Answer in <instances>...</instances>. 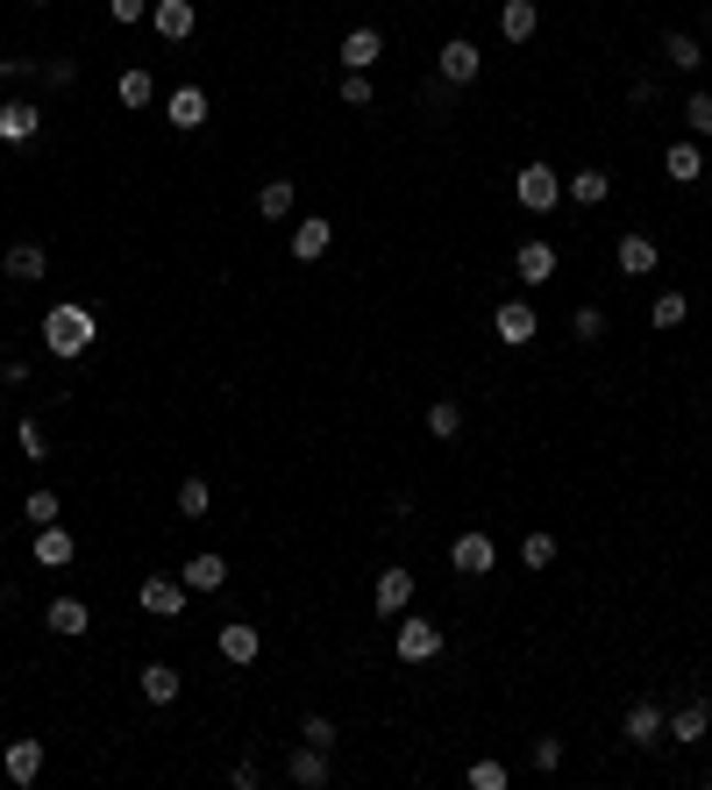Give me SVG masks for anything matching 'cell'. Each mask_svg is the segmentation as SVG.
Returning <instances> with one entry per match:
<instances>
[{
  "instance_id": "6da1fadb",
  "label": "cell",
  "mask_w": 712,
  "mask_h": 790,
  "mask_svg": "<svg viewBox=\"0 0 712 790\" xmlns=\"http://www.w3.org/2000/svg\"><path fill=\"white\" fill-rule=\"evenodd\" d=\"M43 349L65 356V363H79L86 349H94V314H86V307H51V314H43Z\"/></svg>"
},
{
  "instance_id": "7a4b0ae2",
  "label": "cell",
  "mask_w": 712,
  "mask_h": 790,
  "mask_svg": "<svg viewBox=\"0 0 712 790\" xmlns=\"http://www.w3.org/2000/svg\"><path fill=\"white\" fill-rule=\"evenodd\" d=\"M513 200H521L527 215H556V207H563V178H556L549 164H527V172H513Z\"/></svg>"
},
{
  "instance_id": "3957f363",
  "label": "cell",
  "mask_w": 712,
  "mask_h": 790,
  "mask_svg": "<svg viewBox=\"0 0 712 790\" xmlns=\"http://www.w3.org/2000/svg\"><path fill=\"white\" fill-rule=\"evenodd\" d=\"M392 648H399V662H435V656H442V627H428V619L399 613V627H392Z\"/></svg>"
},
{
  "instance_id": "277c9868",
  "label": "cell",
  "mask_w": 712,
  "mask_h": 790,
  "mask_svg": "<svg viewBox=\"0 0 712 790\" xmlns=\"http://www.w3.org/2000/svg\"><path fill=\"white\" fill-rule=\"evenodd\" d=\"M478 72H484V57H478V43H471V36H449L442 51H435V79H449V86H478Z\"/></svg>"
},
{
  "instance_id": "5b68a950",
  "label": "cell",
  "mask_w": 712,
  "mask_h": 790,
  "mask_svg": "<svg viewBox=\"0 0 712 790\" xmlns=\"http://www.w3.org/2000/svg\"><path fill=\"white\" fill-rule=\"evenodd\" d=\"M613 264L627 271V278H648V271L662 264V242H656V235H642V228H627V235L613 242Z\"/></svg>"
},
{
  "instance_id": "8992f818",
  "label": "cell",
  "mask_w": 712,
  "mask_h": 790,
  "mask_svg": "<svg viewBox=\"0 0 712 790\" xmlns=\"http://www.w3.org/2000/svg\"><path fill=\"white\" fill-rule=\"evenodd\" d=\"M150 29H157L164 43H186L193 29H200V8H193V0H150Z\"/></svg>"
},
{
  "instance_id": "52a82bcc",
  "label": "cell",
  "mask_w": 712,
  "mask_h": 790,
  "mask_svg": "<svg viewBox=\"0 0 712 790\" xmlns=\"http://www.w3.org/2000/svg\"><path fill=\"white\" fill-rule=\"evenodd\" d=\"M492 328H499V342H506V349H527V342L541 336V321H535V307H527V299H506V307L492 314Z\"/></svg>"
},
{
  "instance_id": "ba28073f",
  "label": "cell",
  "mask_w": 712,
  "mask_h": 790,
  "mask_svg": "<svg viewBox=\"0 0 712 790\" xmlns=\"http://www.w3.org/2000/svg\"><path fill=\"white\" fill-rule=\"evenodd\" d=\"M143 613L150 619H178L186 613V577H143Z\"/></svg>"
},
{
  "instance_id": "9c48e42d",
  "label": "cell",
  "mask_w": 712,
  "mask_h": 790,
  "mask_svg": "<svg viewBox=\"0 0 712 790\" xmlns=\"http://www.w3.org/2000/svg\"><path fill=\"white\" fill-rule=\"evenodd\" d=\"M449 563H457L463 577H484V570H492V563H499V549H492V535H478V527H471V535H457V541H449Z\"/></svg>"
},
{
  "instance_id": "30bf717a",
  "label": "cell",
  "mask_w": 712,
  "mask_h": 790,
  "mask_svg": "<svg viewBox=\"0 0 712 790\" xmlns=\"http://www.w3.org/2000/svg\"><path fill=\"white\" fill-rule=\"evenodd\" d=\"M377 57H385V29H350V36H342V72H371Z\"/></svg>"
},
{
  "instance_id": "8fae6325",
  "label": "cell",
  "mask_w": 712,
  "mask_h": 790,
  "mask_svg": "<svg viewBox=\"0 0 712 790\" xmlns=\"http://www.w3.org/2000/svg\"><path fill=\"white\" fill-rule=\"evenodd\" d=\"M0 769H8V783H14V790H29V783L43 777V740H8Z\"/></svg>"
},
{
  "instance_id": "7c38bea8",
  "label": "cell",
  "mask_w": 712,
  "mask_h": 790,
  "mask_svg": "<svg viewBox=\"0 0 712 790\" xmlns=\"http://www.w3.org/2000/svg\"><path fill=\"white\" fill-rule=\"evenodd\" d=\"M705 726H712L705 698H684L677 712H662V734H670V740H705Z\"/></svg>"
},
{
  "instance_id": "4fadbf2b",
  "label": "cell",
  "mask_w": 712,
  "mask_h": 790,
  "mask_svg": "<svg viewBox=\"0 0 712 790\" xmlns=\"http://www.w3.org/2000/svg\"><path fill=\"white\" fill-rule=\"evenodd\" d=\"M371 599H377V613H385V619H399L406 605H414V570H377Z\"/></svg>"
},
{
  "instance_id": "5bb4252c",
  "label": "cell",
  "mask_w": 712,
  "mask_h": 790,
  "mask_svg": "<svg viewBox=\"0 0 712 790\" xmlns=\"http://www.w3.org/2000/svg\"><path fill=\"white\" fill-rule=\"evenodd\" d=\"M135 691H143L150 705H178V691H186V677H178L172 662H143V677H135Z\"/></svg>"
},
{
  "instance_id": "9a60e30c",
  "label": "cell",
  "mask_w": 712,
  "mask_h": 790,
  "mask_svg": "<svg viewBox=\"0 0 712 790\" xmlns=\"http://www.w3.org/2000/svg\"><path fill=\"white\" fill-rule=\"evenodd\" d=\"M513 271H521L527 285H549L556 278V242H541V235L521 242V250H513Z\"/></svg>"
},
{
  "instance_id": "2e32d148",
  "label": "cell",
  "mask_w": 712,
  "mask_h": 790,
  "mask_svg": "<svg viewBox=\"0 0 712 790\" xmlns=\"http://www.w3.org/2000/svg\"><path fill=\"white\" fill-rule=\"evenodd\" d=\"M164 121H172V129H207V94H200V86H178V94L172 100H164Z\"/></svg>"
},
{
  "instance_id": "e0dca14e",
  "label": "cell",
  "mask_w": 712,
  "mask_h": 790,
  "mask_svg": "<svg viewBox=\"0 0 712 790\" xmlns=\"http://www.w3.org/2000/svg\"><path fill=\"white\" fill-rule=\"evenodd\" d=\"M72 549H79V541H72V527H65V520L36 527V563H43V570H65V563H72Z\"/></svg>"
},
{
  "instance_id": "ac0fdd59",
  "label": "cell",
  "mask_w": 712,
  "mask_h": 790,
  "mask_svg": "<svg viewBox=\"0 0 712 790\" xmlns=\"http://www.w3.org/2000/svg\"><path fill=\"white\" fill-rule=\"evenodd\" d=\"M36 129H43V108H29V100L0 108V143H36Z\"/></svg>"
},
{
  "instance_id": "d6986e66",
  "label": "cell",
  "mask_w": 712,
  "mask_h": 790,
  "mask_svg": "<svg viewBox=\"0 0 712 790\" xmlns=\"http://www.w3.org/2000/svg\"><path fill=\"white\" fill-rule=\"evenodd\" d=\"M620 734H627L634 748H656V740H662V705H648V698H642V705H627Z\"/></svg>"
},
{
  "instance_id": "ffe728a7",
  "label": "cell",
  "mask_w": 712,
  "mask_h": 790,
  "mask_svg": "<svg viewBox=\"0 0 712 790\" xmlns=\"http://www.w3.org/2000/svg\"><path fill=\"white\" fill-rule=\"evenodd\" d=\"M328 242H336V221H321V215H307V221L293 228V256H299V264L328 256Z\"/></svg>"
},
{
  "instance_id": "44dd1931",
  "label": "cell",
  "mask_w": 712,
  "mask_h": 790,
  "mask_svg": "<svg viewBox=\"0 0 712 790\" xmlns=\"http://www.w3.org/2000/svg\"><path fill=\"white\" fill-rule=\"evenodd\" d=\"M563 200L605 207V200H613V172H570V178H563Z\"/></svg>"
},
{
  "instance_id": "7402d4cb",
  "label": "cell",
  "mask_w": 712,
  "mask_h": 790,
  "mask_svg": "<svg viewBox=\"0 0 712 790\" xmlns=\"http://www.w3.org/2000/svg\"><path fill=\"white\" fill-rule=\"evenodd\" d=\"M221 584H229V556H215V549L186 556V591H221Z\"/></svg>"
},
{
  "instance_id": "603a6c76",
  "label": "cell",
  "mask_w": 712,
  "mask_h": 790,
  "mask_svg": "<svg viewBox=\"0 0 712 790\" xmlns=\"http://www.w3.org/2000/svg\"><path fill=\"white\" fill-rule=\"evenodd\" d=\"M215 648H221L229 662H256V656H264V634H256V627H242V619H229V627L215 634Z\"/></svg>"
},
{
  "instance_id": "cb8c5ba5",
  "label": "cell",
  "mask_w": 712,
  "mask_h": 790,
  "mask_svg": "<svg viewBox=\"0 0 712 790\" xmlns=\"http://www.w3.org/2000/svg\"><path fill=\"white\" fill-rule=\"evenodd\" d=\"M285 777H293L299 790H321L328 783V748H307V740H299L293 762H285Z\"/></svg>"
},
{
  "instance_id": "d4e9b609",
  "label": "cell",
  "mask_w": 712,
  "mask_h": 790,
  "mask_svg": "<svg viewBox=\"0 0 712 790\" xmlns=\"http://www.w3.org/2000/svg\"><path fill=\"white\" fill-rule=\"evenodd\" d=\"M535 29H541V8H535V0H506V8H499V36H506V43H527Z\"/></svg>"
},
{
  "instance_id": "484cf974",
  "label": "cell",
  "mask_w": 712,
  "mask_h": 790,
  "mask_svg": "<svg viewBox=\"0 0 712 790\" xmlns=\"http://www.w3.org/2000/svg\"><path fill=\"white\" fill-rule=\"evenodd\" d=\"M662 178H677V186H699V178H705L699 143H670V150H662Z\"/></svg>"
},
{
  "instance_id": "4316f807",
  "label": "cell",
  "mask_w": 712,
  "mask_h": 790,
  "mask_svg": "<svg viewBox=\"0 0 712 790\" xmlns=\"http://www.w3.org/2000/svg\"><path fill=\"white\" fill-rule=\"evenodd\" d=\"M43 627H51V634H72V641H79V634L94 627V613H86L79 599H51V605H43Z\"/></svg>"
},
{
  "instance_id": "83f0119b",
  "label": "cell",
  "mask_w": 712,
  "mask_h": 790,
  "mask_svg": "<svg viewBox=\"0 0 712 790\" xmlns=\"http://www.w3.org/2000/svg\"><path fill=\"white\" fill-rule=\"evenodd\" d=\"M43 271H51V256H43V242H14V250H8V278H14V285H36Z\"/></svg>"
},
{
  "instance_id": "f1b7e54d",
  "label": "cell",
  "mask_w": 712,
  "mask_h": 790,
  "mask_svg": "<svg viewBox=\"0 0 712 790\" xmlns=\"http://www.w3.org/2000/svg\"><path fill=\"white\" fill-rule=\"evenodd\" d=\"M114 100H121V108H150V100H157V79H150V72L143 65H129V72H121V79H114Z\"/></svg>"
},
{
  "instance_id": "f546056e",
  "label": "cell",
  "mask_w": 712,
  "mask_h": 790,
  "mask_svg": "<svg viewBox=\"0 0 712 790\" xmlns=\"http://www.w3.org/2000/svg\"><path fill=\"white\" fill-rule=\"evenodd\" d=\"M293 207H299L293 178H271V186L256 193V215H264V221H293Z\"/></svg>"
},
{
  "instance_id": "4dcf8cb0",
  "label": "cell",
  "mask_w": 712,
  "mask_h": 790,
  "mask_svg": "<svg viewBox=\"0 0 712 790\" xmlns=\"http://www.w3.org/2000/svg\"><path fill=\"white\" fill-rule=\"evenodd\" d=\"M699 36H684V29H670V36H662V65L670 72H699Z\"/></svg>"
},
{
  "instance_id": "1f68e13d",
  "label": "cell",
  "mask_w": 712,
  "mask_h": 790,
  "mask_svg": "<svg viewBox=\"0 0 712 790\" xmlns=\"http://www.w3.org/2000/svg\"><path fill=\"white\" fill-rule=\"evenodd\" d=\"M428 435H435V442H457V435H463V399H435L428 406Z\"/></svg>"
},
{
  "instance_id": "d6a6232c",
  "label": "cell",
  "mask_w": 712,
  "mask_h": 790,
  "mask_svg": "<svg viewBox=\"0 0 712 790\" xmlns=\"http://www.w3.org/2000/svg\"><path fill=\"white\" fill-rule=\"evenodd\" d=\"M57 513H65V506H57V492H51V484H36V492L22 498V520H29V527H51Z\"/></svg>"
},
{
  "instance_id": "836d02e7",
  "label": "cell",
  "mask_w": 712,
  "mask_h": 790,
  "mask_svg": "<svg viewBox=\"0 0 712 790\" xmlns=\"http://www.w3.org/2000/svg\"><path fill=\"white\" fill-rule=\"evenodd\" d=\"M684 314H691V299H684V293H662L656 307H648V321H656L662 336H670V328H684Z\"/></svg>"
},
{
  "instance_id": "e575fe53",
  "label": "cell",
  "mask_w": 712,
  "mask_h": 790,
  "mask_svg": "<svg viewBox=\"0 0 712 790\" xmlns=\"http://www.w3.org/2000/svg\"><path fill=\"white\" fill-rule=\"evenodd\" d=\"M207 506H215L207 478H186V484H178V513H186V520H207Z\"/></svg>"
},
{
  "instance_id": "d590c367",
  "label": "cell",
  "mask_w": 712,
  "mask_h": 790,
  "mask_svg": "<svg viewBox=\"0 0 712 790\" xmlns=\"http://www.w3.org/2000/svg\"><path fill=\"white\" fill-rule=\"evenodd\" d=\"M521 563H527V570H549V563H556V535H527V541H521Z\"/></svg>"
},
{
  "instance_id": "8d00e7d4",
  "label": "cell",
  "mask_w": 712,
  "mask_h": 790,
  "mask_svg": "<svg viewBox=\"0 0 712 790\" xmlns=\"http://www.w3.org/2000/svg\"><path fill=\"white\" fill-rule=\"evenodd\" d=\"M299 740H307V748H336V720H328V712H307Z\"/></svg>"
},
{
  "instance_id": "74e56055",
  "label": "cell",
  "mask_w": 712,
  "mask_h": 790,
  "mask_svg": "<svg viewBox=\"0 0 712 790\" xmlns=\"http://www.w3.org/2000/svg\"><path fill=\"white\" fill-rule=\"evenodd\" d=\"M471 790H506V762H492V755L471 762Z\"/></svg>"
},
{
  "instance_id": "f35d334b",
  "label": "cell",
  "mask_w": 712,
  "mask_h": 790,
  "mask_svg": "<svg viewBox=\"0 0 712 790\" xmlns=\"http://www.w3.org/2000/svg\"><path fill=\"white\" fill-rule=\"evenodd\" d=\"M342 100H350V108H371V72H342Z\"/></svg>"
},
{
  "instance_id": "ab89813d",
  "label": "cell",
  "mask_w": 712,
  "mask_h": 790,
  "mask_svg": "<svg viewBox=\"0 0 712 790\" xmlns=\"http://www.w3.org/2000/svg\"><path fill=\"white\" fill-rule=\"evenodd\" d=\"M108 22H121V29L150 22V0H108Z\"/></svg>"
},
{
  "instance_id": "60d3db41",
  "label": "cell",
  "mask_w": 712,
  "mask_h": 790,
  "mask_svg": "<svg viewBox=\"0 0 712 790\" xmlns=\"http://www.w3.org/2000/svg\"><path fill=\"white\" fill-rule=\"evenodd\" d=\"M684 121H691V135H712V94H691L684 100Z\"/></svg>"
},
{
  "instance_id": "b9f144b4",
  "label": "cell",
  "mask_w": 712,
  "mask_h": 790,
  "mask_svg": "<svg viewBox=\"0 0 712 790\" xmlns=\"http://www.w3.org/2000/svg\"><path fill=\"white\" fill-rule=\"evenodd\" d=\"M570 336H578V342H599V336H605V314H599V307H578V321H570Z\"/></svg>"
},
{
  "instance_id": "7bdbcfd3",
  "label": "cell",
  "mask_w": 712,
  "mask_h": 790,
  "mask_svg": "<svg viewBox=\"0 0 712 790\" xmlns=\"http://www.w3.org/2000/svg\"><path fill=\"white\" fill-rule=\"evenodd\" d=\"M43 79H51V86H72V79H79V57H51V65H43Z\"/></svg>"
},
{
  "instance_id": "ee69618b",
  "label": "cell",
  "mask_w": 712,
  "mask_h": 790,
  "mask_svg": "<svg viewBox=\"0 0 712 790\" xmlns=\"http://www.w3.org/2000/svg\"><path fill=\"white\" fill-rule=\"evenodd\" d=\"M535 769H563V740H535Z\"/></svg>"
},
{
  "instance_id": "f6af8a7d",
  "label": "cell",
  "mask_w": 712,
  "mask_h": 790,
  "mask_svg": "<svg viewBox=\"0 0 712 790\" xmlns=\"http://www.w3.org/2000/svg\"><path fill=\"white\" fill-rule=\"evenodd\" d=\"M14 442H22V456H43V428H36V420H22V428H14Z\"/></svg>"
},
{
  "instance_id": "bcb514c9",
  "label": "cell",
  "mask_w": 712,
  "mask_h": 790,
  "mask_svg": "<svg viewBox=\"0 0 712 790\" xmlns=\"http://www.w3.org/2000/svg\"><path fill=\"white\" fill-rule=\"evenodd\" d=\"M8 72H14V57H0V79H8Z\"/></svg>"
},
{
  "instance_id": "7dc6e473",
  "label": "cell",
  "mask_w": 712,
  "mask_h": 790,
  "mask_svg": "<svg viewBox=\"0 0 712 790\" xmlns=\"http://www.w3.org/2000/svg\"><path fill=\"white\" fill-rule=\"evenodd\" d=\"M29 8H51V0H29Z\"/></svg>"
}]
</instances>
